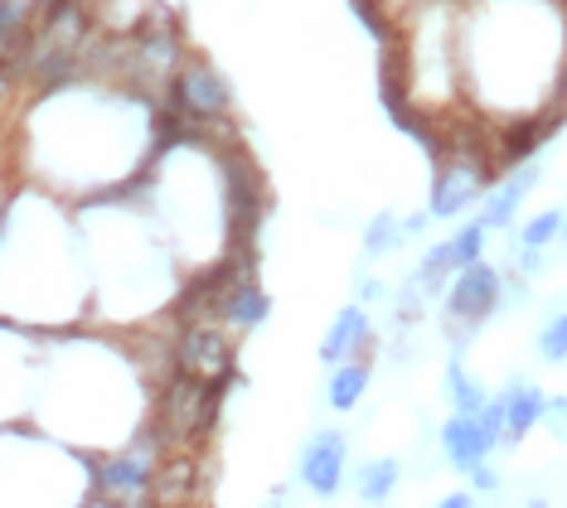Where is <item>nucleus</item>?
I'll use <instances>...</instances> for the list:
<instances>
[{
    "label": "nucleus",
    "mask_w": 567,
    "mask_h": 508,
    "mask_svg": "<svg viewBox=\"0 0 567 508\" xmlns=\"http://www.w3.org/2000/svg\"><path fill=\"white\" fill-rule=\"evenodd\" d=\"M171 102L185 122H218V116L234 107V93H228V83L204 59H189L171 77Z\"/></svg>",
    "instance_id": "3"
},
{
    "label": "nucleus",
    "mask_w": 567,
    "mask_h": 508,
    "mask_svg": "<svg viewBox=\"0 0 567 508\" xmlns=\"http://www.w3.org/2000/svg\"><path fill=\"white\" fill-rule=\"evenodd\" d=\"M475 416H481V426H485L489 436L505 440V397H485V407L475 412Z\"/></svg>",
    "instance_id": "20"
},
{
    "label": "nucleus",
    "mask_w": 567,
    "mask_h": 508,
    "mask_svg": "<svg viewBox=\"0 0 567 508\" xmlns=\"http://www.w3.org/2000/svg\"><path fill=\"white\" fill-rule=\"evenodd\" d=\"M499 397H505V440H499V446H519V440L544 422V402L548 397L538 393L534 383H524V377H514Z\"/></svg>",
    "instance_id": "10"
},
{
    "label": "nucleus",
    "mask_w": 567,
    "mask_h": 508,
    "mask_svg": "<svg viewBox=\"0 0 567 508\" xmlns=\"http://www.w3.org/2000/svg\"><path fill=\"white\" fill-rule=\"evenodd\" d=\"M364 387H369V359H344V363H334L326 397H330L334 412H354L359 397H364Z\"/></svg>",
    "instance_id": "13"
},
{
    "label": "nucleus",
    "mask_w": 567,
    "mask_h": 508,
    "mask_svg": "<svg viewBox=\"0 0 567 508\" xmlns=\"http://www.w3.org/2000/svg\"><path fill=\"white\" fill-rule=\"evenodd\" d=\"M344 460H350V440L340 432H320L316 440H306V450H301V485L320 494V499H330L344 479Z\"/></svg>",
    "instance_id": "6"
},
{
    "label": "nucleus",
    "mask_w": 567,
    "mask_h": 508,
    "mask_svg": "<svg viewBox=\"0 0 567 508\" xmlns=\"http://www.w3.org/2000/svg\"><path fill=\"white\" fill-rule=\"evenodd\" d=\"M175 369L204 383H228L234 377V344L218 324H189L175 344Z\"/></svg>",
    "instance_id": "4"
},
{
    "label": "nucleus",
    "mask_w": 567,
    "mask_h": 508,
    "mask_svg": "<svg viewBox=\"0 0 567 508\" xmlns=\"http://www.w3.org/2000/svg\"><path fill=\"white\" fill-rule=\"evenodd\" d=\"M485 224H481V218H475V224H466V228H461L456 232V238H451V252H456V271L461 267H471V262H481V252H485Z\"/></svg>",
    "instance_id": "18"
},
{
    "label": "nucleus",
    "mask_w": 567,
    "mask_h": 508,
    "mask_svg": "<svg viewBox=\"0 0 567 508\" xmlns=\"http://www.w3.org/2000/svg\"><path fill=\"white\" fill-rule=\"evenodd\" d=\"M466 475H471V489H475V494H495V489H499V475L489 470L485 460H481V465H471Z\"/></svg>",
    "instance_id": "22"
},
{
    "label": "nucleus",
    "mask_w": 567,
    "mask_h": 508,
    "mask_svg": "<svg viewBox=\"0 0 567 508\" xmlns=\"http://www.w3.org/2000/svg\"><path fill=\"white\" fill-rule=\"evenodd\" d=\"M538 267H544V247H519V271L524 277H534Z\"/></svg>",
    "instance_id": "23"
},
{
    "label": "nucleus",
    "mask_w": 567,
    "mask_h": 508,
    "mask_svg": "<svg viewBox=\"0 0 567 508\" xmlns=\"http://www.w3.org/2000/svg\"><path fill=\"white\" fill-rule=\"evenodd\" d=\"M553 238H563V214L558 208H544L538 218H528L519 228V247H548Z\"/></svg>",
    "instance_id": "17"
},
{
    "label": "nucleus",
    "mask_w": 567,
    "mask_h": 508,
    "mask_svg": "<svg viewBox=\"0 0 567 508\" xmlns=\"http://www.w3.org/2000/svg\"><path fill=\"white\" fill-rule=\"evenodd\" d=\"M228 208H234V218H238L243 232H252L257 218H262V185H257V175H252L248 160L228 165Z\"/></svg>",
    "instance_id": "12"
},
{
    "label": "nucleus",
    "mask_w": 567,
    "mask_h": 508,
    "mask_svg": "<svg viewBox=\"0 0 567 508\" xmlns=\"http://www.w3.org/2000/svg\"><path fill=\"white\" fill-rule=\"evenodd\" d=\"M538 354H544L548 363H567V310L538 330Z\"/></svg>",
    "instance_id": "19"
},
{
    "label": "nucleus",
    "mask_w": 567,
    "mask_h": 508,
    "mask_svg": "<svg viewBox=\"0 0 567 508\" xmlns=\"http://www.w3.org/2000/svg\"><path fill=\"white\" fill-rule=\"evenodd\" d=\"M538 185V165H519L514 175H499V189L485 199L481 208V224L495 232V228H509L514 224V214H519V204H524V194Z\"/></svg>",
    "instance_id": "11"
},
{
    "label": "nucleus",
    "mask_w": 567,
    "mask_h": 508,
    "mask_svg": "<svg viewBox=\"0 0 567 508\" xmlns=\"http://www.w3.org/2000/svg\"><path fill=\"white\" fill-rule=\"evenodd\" d=\"M495 179H499V165L489 160V155H471V151L442 155L436 175H432V218H456L461 208H471Z\"/></svg>",
    "instance_id": "1"
},
{
    "label": "nucleus",
    "mask_w": 567,
    "mask_h": 508,
    "mask_svg": "<svg viewBox=\"0 0 567 508\" xmlns=\"http://www.w3.org/2000/svg\"><path fill=\"white\" fill-rule=\"evenodd\" d=\"M218 397H224V383H204V377L179 373L175 383L161 393V426L175 440L209 432L214 416H218Z\"/></svg>",
    "instance_id": "2"
},
{
    "label": "nucleus",
    "mask_w": 567,
    "mask_h": 508,
    "mask_svg": "<svg viewBox=\"0 0 567 508\" xmlns=\"http://www.w3.org/2000/svg\"><path fill=\"white\" fill-rule=\"evenodd\" d=\"M544 426L558 440H567V397H548L544 402Z\"/></svg>",
    "instance_id": "21"
},
{
    "label": "nucleus",
    "mask_w": 567,
    "mask_h": 508,
    "mask_svg": "<svg viewBox=\"0 0 567 508\" xmlns=\"http://www.w3.org/2000/svg\"><path fill=\"white\" fill-rule=\"evenodd\" d=\"M398 242H403V224H398L393 214H379L364 228V257H383V252H393Z\"/></svg>",
    "instance_id": "16"
},
{
    "label": "nucleus",
    "mask_w": 567,
    "mask_h": 508,
    "mask_svg": "<svg viewBox=\"0 0 567 508\" xmlns=\"http://www.w3.org/2000/svg\"><path fill=\"white\" fill-rule=\"evenodd\" d=\"M359 296H364V301H373V296H383V286H379V281H364V286H359Z\"/></svg>",
    "instance_id": "25"
},
{
    "label": "nucleus",
    "mask_w": 567,
    "mask_h": 508,
    "mask_svg": "<svg viewBox=\"0 0 567 508\" xmlns=\"http://www.w3.org/2000/svg\"><path fill=\"white\" fill-rule=\"evenodd\" d=\"M156 485V450L141 440L126 455H112L107 465L97 470V489L112 494V499H136V494H146Z\"/></svg>",
    "instance_id": "7"
},
{
    "label": "nucleus",
    "mask_w": 567,
    "mask_h": 508,
    "mask_svg": "<svg viewBox=\"0 0 567 508\" xmlns=\"http://www.w3.org/2000/svg\"><path fill=\"white\" fill-rule=\"evenodd\" d=\"M485 397H489V393H485V387L466 373V363H461V354H451V363H446V402H451L456 412L475 416V412L485 407Z\"/></svg>",
    "instance_id": "14"
},
{
    "label": "nucleus",
    "mask_w": 567,
    "mask_h": 508,
    "mask_svg": "<svg viewBox=\"0 0 567 508\" xmlns=\"http://www.w3.org/2000/svg\"><path fill=\"white\" fill-rule=\"evenodd\" d=\"M373 349H379V339H373V330H369V315H364V305H344L340 315H334L330 334L320 339V359H326V363L369 359Z\"/></svg>",
    "instance_id": "8"
},
{
    "label": "nucleus",
    "mask_w": 567,
    "mask_h": 508,
    "mask_svg": "<svg viewBox=\"0 0 567 508\" xmlns=\"http://www.w3.org/2000/svg\"><path fill=\"white\" fill-rule=\"evenodd\" d=\"M499 296H505V281H499V271L489 262L461 267L446 286V320H461V324H475V330H481V320H489V310L499 305Z\"/></svg>",
    "instance_id": "5"
},
{
    "label": "nucleus",
    "mask_w": 567,
    "mask_h": 508,
    "mask_svg": "<svg viewBox=\"0 0 567 508\" xmlns=\"http://www.w3.org/2000/svg\"><path fill=\"white\" fill-rule=\"evenodd\" d=\"M563 242H567V214H563Z\"/></svg>",
    "instance_id": "26"
},
{
    "label": "nucleus",
    "mask_w": 567,
    "mask_h": 508,
    "mask_svg": "<svg viewBox=\"0 0 567 508\" xmlns=\"http://www.w3.org/2000/svg\"><path fill=\"white\" fill-rule=\"evenodd\" d=\"M442 504H446V508H471V504H475V489H456V494H446Z\"/></svg>",
    "instance_id": "24"
},
{
    "label": "nucleus",
    "mask_w": 567,
    "mask_h": 508,
    "mask_svg": "<svg viewBox=\"0 0 567 508\" xmlns=\"http://www.w3.org/2000/svg\"><path fill=\"white\" fill-rule=\"evenodd\" d=\"M499 440L481 426V416H466V412H456L451 422L442 426V455L456 470H471V465H481L489 460V450H495Z\"/></svg>",
    "instance_id": "9"
},
{
    "label": "nucleus",
    "mask_w": 567,
    "mask_h": 508,
    "mask_svg": "<svg viewBox=\"0 0 567 508\" xmlns=\"http://www.w3.org/2000/svg\"><path fill=\"white\" fill-rule=\"evenodd\" d=\"M398 479H403V465L398 460H369V465H359V499L364 504H383L389 494L398 489Z\"/></svg>",
    "instance_id": "15"
}]
</instances>
